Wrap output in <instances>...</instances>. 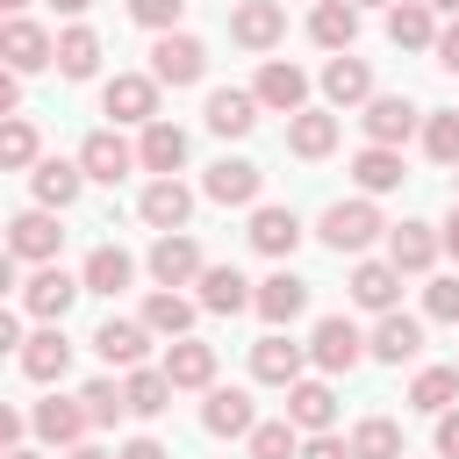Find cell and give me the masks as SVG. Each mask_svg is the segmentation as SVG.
Returning <instances> with one entry per match:
<instances>
[{
	"label": "cell",
	"instance_id": "1",
	"mask_svg": "<svg viewBox=\"0 0 459 459\" xmlns=\"http://www.w3.org/2000/svg\"><path fill=\"white\" fill-rule=\"evenodd\" d=\"M380 230H387V222H380V208H373L366 194H359V201H330L323 222H316V237H323L330 251H366Z\"/></svg>",
	"mask_w": 459,
	"mask_h": 459
},
{
	"label": "cell",
	"instance_id": "2",
	"mask_svg": "<svg viewBox=\"0 0 459 459\" xmlns=\"http://www.w3.org/2000/svg\"><path fill=\"white\" fill-rule=\"evenodd\" d=\"M0 57H7V72H43V65H57V36L43 29V22H29V14H14L7 29H0Z\"/></svg>",
	"mask_w": 459,
	"mask_h": 459
},
{
	"label": "cell",
	"instance_id": "3",
	"mask_svg": "<svg viewBox=\"0 0 459 459\" xmlns=\"http://www.w3.org/2000/svg\"><path fill=\"white\" fill-rule=\"evenodd\" d=\"M201 72H208V43H201V36H179V29H172V36L151 43V79H158V86H194Z\"/></svg>",
	"mask_w": 459,
	"mask_h": 459
},
{
	"label": "cell",
	"instance_id": "4",
	"mask_svg": "<svg viewBox=\"0 0 459 459\" xmlns=\"http://www.w3.org/2000/svg\"><path fill=\"white\" fill-rule=\"evenodd\" d=\"M100 115H115V122H158V79L151 72H115L108 86H100Z\"/></svg>",
	"mask_w": 459,
	"mask_h": 459
},
{
	"label": "cell",
	"instance_id": "5",
	"mask_svg": "<svg viewBox=\"0 0 459 459\" xmlns=\"http://www.w3.org/2000/svg\"><path fill=\"white\" fill-rule=\"evenodd\" d=\"M57 244H65V230H57V215H50V208H22V215L7 222V258L57 265Z\"/></svg>",
	"mask_w": 459,
	"mask_h": 459
},
{
	"label": "cell",
	"instance_id": "6",
	"mask_svg": "<svg viewBox=\"0 0 459 459\" xmlns=\"http://www.w3.org/2000/svg\"><path fill=\"white\" fill-rule=\"evenodd\" d=\"M86 294V280H72L65 265H43L36 280H22V308L36 316V323H65V308Z\"/></svg>",
	"mask_w": 459,
	"mask_h": 459
},
{
	"label": "cell",
	"instance_id": "7",
	"mask_svg": "<svg viewBox=\"0 0 459 459\" xmlns=\"http://www.w3.org/2000/svg\"><path fill=\"white\" fill-rule=\"evenodd\" d=\"M308 359H316L323 373H351V366L366 359L359 323H351V316H323V323H316V337H308Z\"/></svg>",
	"mask_w": 459,
	"mask_h": 459
},
{
	"label": "cell",
	"instance_id": "8",
	"mask_svg": "<svg viewBox=\"0 0 459 459\" xmlns=\"http://www.w3.org/2000/svg\"><path fill=\"white\" fill-rule=\"evenodd\" d=\"M359 122H366V143H387V151L423 129V122H416V100H402V93H373Z\"/></svg>",
	"mask_w": 459,
	"mask_h": 459
},
{
	"label": "cell",
	"instance_id": "9",
	"mask_svg": "<svg viewBox=\"0 0 459 459\" xmlns=\"http://www.w3.org/2000/svg\"><path fill=\"white\" fill-rule=\"evenodd\" d=\"M129 165H143V158H136L115 129H93V136L79 143V172H86V179H100V186H122V179H129Z\"/></svg>",
	"mask_w": 459,
	"mask_h": 459
},
{
	"label": "cell",
	"instance_id": "10",
	"mask_svg": "<svg viewBox=\"0 0 459 459\" xmlns=\"http://www.w3.org/2000/svg\"><path fill=\"white\" fill-rule=\"evenodd\" d=\"M251 93H258V108H273V115H287V122H294V115H301V100H308V72H301V65H287V57H273V65L258 72V86H251Z\"/></svg>",
	"mask_w": 459,
	"mask_h": 459
},
{
	"label": "cell",
	"instance_id": "11",
	"mask_svg": "<svg viewBox=\"0 0 459 459\" xmlns=\"http://www.w3.org/2000/svg\"><path fill=\"white\" fill-rule=\"evenodd\" d=\"M258 186H265V172H258L251 158H215V165H208V179H201V194H208V201H222V208L258 201Z\"/></svg>",
	"mask_w": 459,
	"mask_h": 459
},
{
	"label": "cell",
	"instance_id": "12",
	"mask_svg": "<svg viewBox=\"0 0 459 459\" xmlns=\"http://www.w3.org/2000/svg\"><path fill=\"white\" fill-rule=\"evenodd\" d=\"M208 265H201V244L186 237V230H172V237H158L151 244V280L158 287H186V280H201Z\"/></svg>",
	"mask_w": 459,
	"mask_h": 459
},
{
	"label": "cell",
	"instance_id": "13",
	"mask_svg": "<svg viewBox=\"0 0 459 459\" xmlns=\"http://www.w3.org/2000/svg\"><path fill=\"white\" fill-rule=\"evenodd\" d=\"M93 351H100L108 366H129V373H136L143 351H151V323H143V316H136V323H129V316H108V323L93 330Z\"/></svg>",
	"mask_w": 459,
	"mask_h": 459
},
{
	"label": "cell",
	"instance_id": "14",
	"mask_svg": "<svg viewBox=\"0 0 459 459\" xmlns=\"http://www.w3.org/2000/svg\"><path fill=\"white\" fill-rule=\"evenodd\" d=\"M201 430H208V437H251V430H258L251 394H244V387H208V402H201Z\"/></svg>",
	"mask_w": 459,
	"mask_h": 459
},
{
	"label": "cell",
	"instance_id": "15",
	"mask_svg": "<svg viewBox=\"0 0 459 459\" xmlns=\"http://www.w3.org/2000/svg\"><path fill=\"white\" fill-rule=\"evenodd\" d=\"M230 36H237L244 50H273V43L287 36V7H280V0H244V7L230 14Z\"/></svg>",
	"mask_w": 459,
	"mask_h": 459
},
{
	"label": "cell",
	"instance_id": "16",
	"mask_svg": "<svg viewBox=\"0 0 459 459\" xmlns=\"http://www.w3.org/2000/svg\"><path fill=\"white\" fill-rule=\"evenodd\" d=\"M387 43L394 50H437V7L430 0H394L387 7Z\"/></svg>",
	"mask_w": 459,
	"mask_h": 459
},
{
	"label": "cell",
	"instance_id": "17",
	"mask_svg": "<svg viewBox=\"0 0 459 459\" xmlns=\"http://www.w3.org/2000/svg\"><path fill=\"white\" fill-rule=\"evenodd\" d=\"M136 208H143V222H151L158 237H172V230H186V215H194V186H179V179H151Z\"/></svg>",
	"mask_w": 459,
	"mask_h": 459
},
{
	"label": "cell",
	"instance_id": "18",
	"mask_svg": "<svg viewBox=\"0 0 459 459\" xmlns=\"http://www.w3.org/2000/svg\"><path fill=\"white\" fill-rule=\"evenodd\" d=\"M437 251H445V237H437L430 222H394V230H387V265H394V273H430Z\"/></svg>",
	"mask_w": 459,
	"mask_h": 459
},
{
	"label": "cell",
	"instance_id": "19",
	"mask_svg": "<svg viewBox=\"0 0 459 459\" xmlns=\"http://www.w3.org/2000/svg\"><path fill=\"white\" fill-rule=\"evenodd\" d=\"M366 351H373L380 366H409V359L423 351V323L394 308V316H380V323H373V337H366Z\"/></svg>",
	"mask_w": 459,
	"mask_h": 459
},
{
	"label": "cell",
	"instance_id": "20",
	"mask_svg": "<svg viewBox=\"0 0 459 459\" xmlns=\"http://www.w3.org/2000/svg\"><path fill=\"white\" fill-rule=\"evenodd\" d=\"M394 294H402V273L387 258H359L351 265V301L373 308V316H394Z\"/></svg>",
	"mask_w": 459,
	"mask_h": 459
},
{
	"label": "cell",
	"instance_id": "21",
	"mask_svg": "<svg viewBox=\"0 0 459 459\" xmlns=\"http://www.w3.org/2000/svg\"><path fill=\"white\" fill-rule=\"evenodd\" d=\"M301 359H308V351H301L294 337H280V330L251 344V373H258L265 387H294V380H301Z\"/></svg>",
	"mask_w": 459,
	"mask_h": 459
},
{
	"label": "cell",
	"instance_id": "22",
	"mask_svg": "<svg viewBox=\"0 0 459 459\" xmlns=\"http://www.w3.org/2000/svg\"><path fill=\"white\" fill-rule=\"evenodd\" d=\"M29 423H36V437H43V445H65V452H72V445L86 437V423H93V416H86V402H57V394H50V402H36V409H29Z\"/></svg>",
	"mask_w": 459,
	"mask_h": 459
},
{
	"label": "cell",
	"instance_id": "23",
	"mask_svg": "<svg viewBox=\"0 0 459 459\" xmlns=\"http://www.w3.org/2000/svg\"><path fill=\"white\" fill-rule=\"evenodd\" d=\"M323 100L330 108H359V100H373V72H366V57H330L323 65Z\"/></svg>",
	"mask_w": 459,
	"mask_h": 459
},
{
	"label": "cell",
	"instance_id": "24",
	"mask_svg": "<svg viewBox=\"0 0 459 459\" xmlns=\"http://www.w3.org/2000/svg\"><path fill=\"white\" fill-rule=\"evenodd\" d=\"M136 158H143V172L179 179V165H186V129H179V122H151L143 143H136Z\"/></svg>",
	"mask_w": 459,
	"mask_h": 459
},
{
	"label": "cell",
	"instance_id": "25",
	"mask_svg": "<svg viewBox=\"0 0 459 459\" xmlns=\"http://www.w3.org/2000/svg\"><path fill=\"white\" fill-rule=\"evenodd\" d=\"M79 280H86V294H122V287L136 280V258H129L122 244H93L86 265H79Z\"/></svg>",
	"mask_w": 459,
	"mask_h": 459
},
{
	"label": "cell",
	"instance_id": "26",
	"mask_svg": "<svg viewBox=\"0 0 459 459\" xmlns=\"http://www.w3.org/2000/svg\"><path fill=\"white\" fill-rule=\"evenodd\" d=\"M194 287H201V308H208V316H237V308H251V301H258V294H251V280H244L237 265H208Z\"/></svg>",
	"mask_w": 459,
	"mask_h": 459
},
{
	"label": "cell",
	"instance_id": "27",
	"mask_svg": "<svg viewBox=\"0 0 459 459\" xmlns=\"http://www.w3.org/2000/svg\"><path fill=\"white\" fill-rule=\"evenodd\" d=\"M22 373H29V380H65V373H72V344H65L57 323H43V330L22 344Z\"/></svg>",
	"mask_w": 459,
	"mask_h": 459
},
{
	"label": "cell",
	"instance_id": "28",
	"mask_svg": "<svg viewBox=\"0 0 459 459\" xmlns=\"http://www.w3.org/2000/svg\"><path fill=\"white\" fill-rule=\"evenodd\" d=\"M165 380H172V387H215V344H201V337H172V351H165Z\"/></svg>",
	"mask_w": 459,
	"mask_h": 459
},
{
	"label": "cell",
	"instance_id": "29",
	"mask_svg": "<svg viewBox=\"0 0 459 459\" xmlns=\"http://www.w3.org/2000/svg\"><path fill=\"white\" fill-rule=\"evenodd\" d=\"M287 423L308 430V437L330 430V423H337V394H330L323 380H294V387H287Z\"/></svg>",
	"mask_w": 459,
	"mask_h": 459
},
{
	"label": "cell",
	"instance_id": "30",
	"mask_svg": "<svg viewBox=\"0 0 459 459\" xmlns=\"http://www.w3.org/2000/svg\"><path fill=\"white\" fill-rule=\"evenodd\" d=\"M251 122H258V93H244V86H215L208 93V129L215 136H251Z\"/></svg>",
	"mask_w": 459,
	"mask_h": 459
},
{
	"label": "cell",
	"instance_id": "31",
	"mask_svg": "<svg viewBox=\"0 0 459 459\" xmlns=\"http://www.w3.org/2000/svg\"><path fill=\"white\" fill-rule=\"evenodd\" d=\"M287 151H294V158H330V151H337V115H330V108H301V115L287 122Z\"/></svg>",
	"mask_w": 459,
	"mask_h": 459
},
{
	"label": "cell",
	"instance_id": "32",
	"mask_svg": "<svg viewBox=\"0 0 459 459\" xmlns=\"http://www.w3.org/2000/svg\"><path fill=\"white\" fill-rule=\"evenodd\" d=\"M251 308H258V316L280 330V323H294V316L308 308V280H294V273H273V280H258V301H251Z\"/></svg>",
	"mask_w": 459,
	"mask_h": 459
},
{
	"label": "cell",
	"instance_id": "33",
	"mask_svg": "<svg viewBox=\"0 0 459 459\" xmlns=\"http://www.w3.org/2000/svg\"><path fill=\"white\" fill-rule=\"evenodd\" d=\"M308 36H316L323 50H337V57H344V50L359 43V7H351V0H323V7L308 14Z\"/></svg>",
	"mask_w": 459,
	"mask_h": 459
},
{
	"label": "cell",
	"instance_id": "34",
	"mask_svg": "<svg viewBox=\"0 0 459 459\" xmlns=\"http://www.w3.org/2000/svg\"><path fill=\"white\" fill-rule=\"evenodd\" d=\"M351 179H359V194H366V201H373V194H394V186H402V151L366 143V151L351 158Z\"/></svg>",
	"mask_w": 459,
	"mask_h": 459
},
{
	"label": "cell",
	"instance_id": "35",
	"mask_svg": "<svg viewBox=\"0 0 459 459\" xmlns=\"http://www.w3.org/2000/svg\"><path fill=\"white\" fill-rule=\"evenodd\" d=\"M29 179H36V208H72V201H79V186H86V172H79V165H65V158H43Z\"/></svg>",
	"mask_w": 459,
	"mask_h": 459
},
{
	"label": "cell",
	"instance_id": "36",
	"mask_svg": "<svg viewBox=\"0 0 459 459\" xmlns=\"http://www.w3.org/2000/svg\"><path fill=\"white\" fill-rule=\"evenodd\" d=\"M301 244V222H294V208H258L251 215V251H265V258H287Z\"/></svg>",
	"mask_w": 459,
	"mask_h": 459
},
{
	"label": "cell",
	"instance_id": "37",
	"mask_svg": "<svg viewBox=\"0 0 459 459\" xmlns=\"http://www.w3.org/2000/svg\"><path fill=\"white\" fill-rule=\"evenodd\" d=\"M122 394H129V416H165L179 387L165 380V366H136V373L122 380Z\"/></svg>",
	"mask_w": 459,
	"mask_h": 459
},
{
	"label": "cell",
	"instance_id": "38",
	"mask_svg": "<svg viewBox=\"0 0 459 459\" xmlns=\"http://www.w3.org/2000/svg\"><path fill=\"white\" fill-rule=\"evenodd\" d=\"M143 323H151V337H186V330H194V301H186L179 287H158V294L143 301Z\"/></svg>",
	"mask_w": 459,
	"mask_h": 459
},
{
	"label": "cell",
	"instance_id": "39",
	"mask_svg": "<svg viewBox=\"0 0 459 459\" xmlns=\"http://www.w3.org/2000/svg\"><path fill=\"white\" fill-rule=\"evenodd\" d=\"M409 402H416L423 416H445V409L459 402V366H423V373L409 380Z\"/></svg>",
	"mask_w": 459,
	"mask_h": 459
},
{
	"label": "cell",
	"instance_id": "40",
	"mask_svg": "<svg viewBox=\"0 0 459 459\" xmlns=\"http://www.w3.org/2000/svg\"><path fill=\"white\" fill-rule=\"evenodd\" d=\"M351 459H409V452H402V423H394V416H366V423L351 430Z\"/></svg>",
	"mask_w": 459,
	"mask_h": 459
},
{
	"label": "cell",
	"instance_id": "41",
	"mask_svg": "<svg viewBox=\"0 0 459 459\" xmlns=\"http://www.w3.org/2000/svg\"><path fill=\"white\" fill-rule=\"evenodd\" d=\"M57 72L65 79H93L100 72V36L93 29H65L57 36Z\"/></svg>",
	"mask_w": 459,
	"mask_h": 459
},
{
	"label": "cell",
	"instance_id": "42",
	"mask_svg": "<svg viewBox=\"0 0 459 459\" xmlns=\"http://www.w3.org/2000/svg\"><path fill=\"white\" fill-rule=\"evenodd\" d=\"M423 151H430L437 165H459V108L423 115Z\"/></svg>",
	"mask_w": 459,
	"mask_h": 459
},
{
	"label": "cell",
	"instance_id": "43",
	"mask_svg": "<svg viewBox=\"0 0 459 459\" xmlns=\"http://www.w3.org/2000/svg\"><path fill=\"white\" fill-rule=\"evenodd\" d=\"M251 459H301V430L280 416V423H258L251 430Z\"/></svg>",
	"mask_w": 459,
	"mask_h": 459
},
{
	"label": "cell",
	"instance_id": "44",
	"mask_svg": "<svg viewBox=\"0 0 459 459\" xmlns=\"http://www.w3.org/2000/svg\"><path fill=\"white\" fill-rule=\"evenodd\" d=\"M0 165H7V172L36 165V129H29V115H7V129H0Z\"/></svg>",
	"mask_w": 459,
	"mask_h": 459
},
{
	"label": "cell",
	"instance_id": "45",
	"mask_svg": "<svg viewBox=\"0 0 459 459\" xmlns=\"http://www.w3.org/2000/svg\"><path fill=\"white\" fill-rule=\"evenodd\" d=\"M79 402H86V416H93V423H122V416H129V394H122L115 380H86V387H79Z\"/></svg>",
	"mask_w": 459,
	"mask_h": 459
},
{
	"label": "cell",
	"instance_id": "46",
	"mask_svg": "<svg viewBox=\"0 0 459 459\" xmlns=\"http://www.w3.org/2000/svg\"><path fill=\"white\" fill-rule=\"evenodd\" d=\"M179 14H186V0H129V22H143V29H158V36H172Z\"/></svg>",
	"mask_w": 459,
	"mask_h": 459
},
{
	"label": "cell",
	"instance_id": "47",
	"mask_svg": "<svg viewBox=\"0 0 459 459\" xmlns=\"http://www.w3.org/2000/svg\"><path fill=\"white\" fill-rule=\"evenodd\" d=\"M423 316L430 323H459V280H430L423 287Z\"/></svg>",
	"mask_w": 459,
	"mask_h": 459
},
{
	"label": "cell",
	"instance_id": "48",
	"mask_svg": "<svg viewBox=\"0 0 459 459\" xmlns=\"http://www.w3.org/2000/svg\"><path fill=\"white\" fill-rule=\"evenodd\" d=\"M301 459H351V445H344V437H330V430H316V437L301 445Z\"/></svg>",
	"mask_w": 459,
	"mask_h": 459
},
{
	"label": "cell",
	"instance_id": "49",
	"mask_svg": "<svg viewBox=\"0 0 459 459\" xmlns=\"http://www.w3.org/2000/svg\"><path fill=\"white\" fill-rule=\"evenodd\" d=\"M437 459H459V409L437 416Z\"/></svg>",
	"mask_w": 459,
	"mask_h": 459
},
{
	"label": "cell",
	"instance_id": "50",
	"mask_svg": "<svg viewBox=\"0 0 459 459\" xmlns=\"http://www.w3.org/2000/svg\"><path fill=\"white\" fill-rule=\"evenodd\" d=\"M437 65H445V72H459V22H445V29H437Z\"/></svg>",
	"mask_w": 459,
	"mask_h": 459
},
{
	"label": "cell",
	"instance_id": "51",
	"mask_svg": "<svg viewBox=\"0 0 459 459\" xmlns=\"http://www.w3.org/2000/svg\"><path fill=\"white\" fill-rule=\"evenodd\" d=\"M22 430H29L22 409H0V445H7V452H22Z\"/></svg>",
	"mask_w": 459,
	"mask_h": 459
},
{
	"label": "cell",
	"instance_id": "52",
	"mask_svg": "<svg viewBox=\"0 0 459 459\" xmlns=\"http://www.w3.org/2000/svg\"><path fill=\"white\" fill-rule=\"evenodd\" d=\"M115 459H172V452H165V445H158V437H129V445H122V452H115Z\"/></svg>",
	"mask_w": 459,
	"mask_h": 459
},
{
	"label": "cell",
	"instance_id": "53",
	"mask_svg": "<svg viewBox=\"0 0 459 459\" xmlns=\"http://www.w3.org/2000/svg\"><path fill=\"white\" fill-rule=\"evenodd\" d=\"M437 237H445V251L459 258V201H452V215H445V230H437Z\"/></svg>",
	"mask_w": 459,
	"mask_h": 459
},
{
	"label": "cell",
	"instance_id": "54",
	"mask_svg": "<svg viewBox=\"0 0 459 459\" xmlns=\"http://www.w3.org/2000/svg\"><path fill=\"white\" fill-rule=\"evenodd\" d=\"M65 459H115V452H100V445H72Z\"/></svg>",
	"mask_w": 459,
	"mask_h": 459
},
{
	"label": "cell",
	"instance_id": "55",
	"mask_svg": "<svg viewBox=\"0 0 459 459\" xmlns=\"http://www.w3.org/2000/svg\"><path fill=\"white\" fill-rule=\"evenodd\" d=\"M50 7H57V14H86L93 0H50Z\"/></svg>",
	"mask_w": 459,
	"mask_h": 459
},
{
	"label": "cell",
	"instance_id": "56",
	"mask_svg": "<svg viewBox=\"0 0 459 459\" xmlns=\"http://www.w3.org/2000/svg\"><path fill=\"white\" fill-rule=\"evenodd\" d=\"M430 7H437V14H452V22H459V0H430Z\"/></svg>",
	"mask_w": 459,
	"mask_h": 459
},
{
	"label": "cell",
	"instance_id": "57",
	"mask_svg": "<svg viewBox=\"0 0 459 459\" xmlns=\"http://www.w3.org/2000/svg\"><path fill=\"white\" fill-rule=\"evenodd\" d=\"M0 459H36V452H29V445H22V452H0Z\"/></svg>",
	"mask_w": 459,
	"mask_h": 459
},
{
	"label": "cell",
	"instance_id": "58",
	"mask_svg": "<svg viewBox=\"0 0 459 459\" xmlns=\"http://www.w3.org/2000/svg\"><path fill=\"white\" fill-rule=\"evenodd\" d=\"M351 7H394V0H351Z\"/></svg>",
	"mask_w": 459,
	"mask_h": 459
},
{
	"label": "cell",
	"instance_id": "59",
	"mask_svg": "<svg viewBox=\"0 0 459 459\" xmlns=\"http://www.w3.org/2000/svg\"><path fill=\"white\" fill-rule=\"evenodd\" d=\"M7 7H22V0H7Z\"/></svg>",
	"mask_w": 459,
	"mask_h": 459
},
{
	"label": "cell",
	"instance_id": "60",
	"mask_svg": "<svg viewBox=\"0 0 459 459\" xmlns=\"http://www.w3.org/2000/svg\"><path fill=\"white\" fill-rule=\"evenodd\" d=\"M316 7H323V0H316Z\"/></svg>",
	"mask_w": 459,
	"mask_h": 459
}]
</instances>
